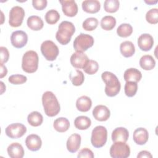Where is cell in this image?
Segmentation results:
<instances>
[{
  "instance_id": "1",
  "label": "cell",
  "mask_w": 158,
  "mask_h": 158,
  "mask_svg": "<svg viewBox=\"0 0 158 158\" xmlns=\"http://www.w3.org/2000/svg\"><path fill=\"white\" fill-rule=\"evenodd\" d=\"M42 104L46 115L54 117L60 110L59 102L55 94L49 91H46L42 96Z\"/></svg>"
},
{
  "instance_id": "2",
  "label": "cell",
  "mask_w": 158,
  "mask_h": 158,
  "mask_svg": "<svg viewBox=\"0 0 158 158\" xmlns=\"http://www.w3.org/2000/svg\"><path fill=\"white\" fill-rule=\"evenodd\" d=\"M101 78L106 84L105 93L109 97L117 95L120 91V83L115 75L112 72L106 71L101 75Z\"/></svg>"
},
{
  "instance_id": "3",
  "label": "cell",
  "mask_w": 158,
  "mask_h": 158,
  "mask_svg": "<svg viewBox=\"0 0 158 158\" xmlns=\"http://www.w3.org/2000/svg\"><path fill=\"white\" fill-rule=\"evenodd\" d=\"M75 31L74 25L69 21H62L58 27L56 34L57 41L62 45L67 44Z\"/></svg>"
},
{
  "instance_id": "4",
  "label": "cell",
  "mask_w": 158,
  "mask_h": 158,
  "mask_svg": "<svg viewBox=\"0 0 158 158\" xmlns=\"http://www.w3.org/2000/svg\"><path fill=\"white\" fill-rule=\"evenodd\" d=\"M38 62L39 58L38 54L32 50L28 51L23 56L22 68L27 73H34L38 69Z\"/></svg>"
},
{
  "instance_id": "5",
  "label": "cell",
  "mask_w": 158,
  "mask_h": 158,
  "mask_svg": "<svg viewBox=\"0 0 158 158\" xmlns=\"http://www.w3.org/2000/svg\"><path fill=\"white\" fill-rule=\"evenodd\" d=\"M107 139V129L103 126H97L92 131L91 143L96 148H100L106 144Z\"/></svg>"
},
{
  "instance_id": "6",
  "label": "cell",
  "mask_w": 158,
  "mask_h": 158,
  "mask_svg": "<svg viewBox=\"0 0 158 158\" xmlns=\"http://www.w3.org/2000/svg\"><path fill=\"white\" fill-rule=\"evenodd\" d=\"M94 38L89 35L80 33L77 36L73 41V48L76 51L84 52L93 46Z\"/></svg>"
},
{
  "instance_id": "7",
  "label": "cell",
  "mask_w": 158,
  "mask_h": 158,
  "mask_svg": "<svg viewBox=\"0 0 158 158\" xmlns=\"http://www.w3.org/2000/svg\"><path fill=\"white\" fill-rule=\"evenodd\" d=\"M41 52L47 60H54L59 52L57 45L51 40H46L43 42L41 45Z\"/></svg>"
},
{
  "instance_id": "8",
  "label": "cell",
  "mask_w": 158,
  "mask_h": 158,
  "mask_svg": "<svg viewBox=\"0 0 158 158\" xmlns=\"http://www.w3.org/2000/svg\"><path fill=\"white\" fill-rule=\"evenodd\" d=\"M110 156L113 158H127L130 155V149L123 142H114L110 148Z\"/></svg>"
},
{
  "instance_id": "9",
  "label": "cell",
  "mask_w": 158,
  "mask_h": 158,
  "mask_svg": "<svg viewBox=\"0 0 158 158\" xmlns=\"http://www.w3.org/2000/svg\"><path fill=\"white\" fill-rule=\"evenodd\" d=\"M25 14V10L22 7L16 6L12 7L9 12V25L12 27H20L23 22Z\"/></svg>"
},
{
  "instance_id": "10",
  "label": "cell",
  "mask_w": 158,
  "mask_h": 158,
  "mask_svg": "<svg viewBox=\"0 0 158 158\" xmlns=\"http://www.w3.org/2000/svg\"><path fill=\"white\" fill-rule=\"evenodd\" d=\"M6 135L12 139H17L23 136L27 131V128L20 123H12L6 128Z\"/></svg>"
},
{
  "instance_id": "11",
  "label": "cell",
  "mask_w": 158,
  "mask_h": 158,
  "mask_svg": "<svg viewBox=\"0 0 158 158\" xmlns=\"http://www.w3.org/2000/svg\"><path fill=\"white\" fill-rule=\"evenodd\" d=\"M28 41L27 33L22 30L15 31L12 33L10 36V42L12 45L16 48L24 47Z\"/></svg>"
},
{
  "instance_id": "12",
  "label": "cell",
  "mask_w": 158,
  "mask_h": 158,
  "mask_svg": "<svg viewBox=\"0 0 158 158\" xmlns=\"http://www.w3.org/2000/svg\"><path fill=\"white\" fill-rule=\"evenodd\" d=\"M62 5V12L67 17H74L78 12V6L73 0L59 1Z\"/></svg>"
},
{
  "instance_id": "13",
  "label": "cell",
  "mask_w": 158,
  "mask_h": 158,
  "mask_svg": "<svg viewBox=\"0 0 158 158\" xmlns=\"http://www.w3.org/2000/svg\"><path fill=\"white\" fill-rule=\"evenodd\" d=\"M110 112L108 107L104 105H98L93 110L94 118L100 122L106 121L110 117Z\"/></svg>"
},
{
  "instance_id": "14",
  "label": "cell",
  "mask_w": 158,
  "mask_h": 158,
  "mask_svg": "<svg viewBox=\"0 0 158 158\" xmlns=\"http://www.w3.org/2000/svg\"><path fill=\"white\" fill-rule=\"evenodd\" d=\"M88 60V56L82 52L76 51L70 57V63L76 69H83Z\"/></svg>"
},
{
  "instance_id": "15",
  "label": "cell",
  "mask_w": 158,
  "mask_h": 158,
  "mask_svg": "<svg viewBox=\"0 0 158 158\" xmlns=\"http://www.w3.org/2000/svg\"><path fill=\"white\" fill-rule=\"evenodd\" d=\"M154 44L153 37L148 34L141 35L138 39V45L139 49L143 51H148L152 48Z\"/></svg>"
},
{
  "instance_id": "16",
  "label": "cell",
  "mask_w": 158,
  "mask_h": 158,
  "mask_svg": "<svg viewBox=\"0 0 158 158\" xmlns=\"http://www.w3.org/2000/svg\"><path fill=\"white\" fill-rule=\"evenodd\" d=\"M25 144L29 150L31 151H36L41 148L42 141L38 135L31 134L26 138Z\"/></svg>"
},
{
  "instance_id": "17",
  "label": "cell",
  "mask_w": 158,
  "mask_h": 158,
  "mask_svg": "<svg viewBox=\"0 0 158 158\" xmlns=\"http://www.w3.org/2000/svg\"><path fill=\"white\" fill-rule=\"evenodd\" d=\"M133 138L136 144L138 145H143L148 141V131L144 128L140 127L136 128L133 132Z\"/></svg>"
},
{
  "instance_id": "18",
  "label": "cell",
  "mask_w": 158,
  "mask_h": 158,
  "mask_svg": "<svg viewBox=\"0 0 158 158\" xmlns=\"http://www.w3.org/2000/svg\"><path fill=\"white\" fill-rule=\"evenodd\" d=\"M129 137L128 130L124 127H118L113 130L112 133V140L114 142L126 143Z\"/></svg>"
},
{
  "instance_id": "19",
  "label": "cell",
  "mask_w": 158,
  "mask_h": 158,
  "mask_svg": "<svg viewBox=\"0 0 158 158\" xmlns=\"http://www.w3.org/2000/svg\"><path fill=\"white\" fill-rule=\"evenodd\" d=\"M81 144V136L74 133L70 136L67 141V149L71 153L76 152L80 148Z\"/></svg>"
},
{
  "instance_id": "20",
  "label": "cell",
  "mask_w": 158,
  "mask_h": 158,
  "mask_svg": "<svg viewBox=\"0 0 158 158\" xmlns=\"http://www.w3.org/2000/svg\"><path fill=\"white\" fill-rule=\"evenodd\" d=\"M8 155L11 158H22L24 156V150L22 146L18 143L10 144L7 149Z\"/></svg>"
},
{
  "instance_id": "21",
  "label": "cell",
  "mask_w": 158,
  "mask_h": 158,
  "mask_svg": "<svg viewBox=\"0 0 158 158\" xmlns=\"http://www.w3.org/2000/svg\"><path fill=\"white\" fill-rule=\"evenodd\" d=\"M81 6L85 12L89 14H95L100 10L101 4L97 0H86L83 1Z\"/></svg>"
},
{
  "instance_id": "22",
  "label": "cell",
  "mask_w": 158,
  "mask_h": 158,
  "mask_svg": "<svg viewBox=\"0 0 158 158\" xmlns=\"http://www.w3.org/2000/svg\"><path fill=\"white\" fill-rule=\"evenodd\" d=\"M124 80L126 81L138 82L142 78L141 72L135 68H130L127 69L123 74Z\"/></svg>"
},
{
  "instance_id": "23",
  "label": "cell",
  "mask_w": 158,
  "mask_h": 158,
  "mask_svg": "<svg viewBox=\"0 0 158 158\" xmlns=\"http://www.w3.org/2000/svg\"><path fill=\"white\" fill-rule=\"evenodd\" d=\"M91 99L86 96H82L80 97L77 99L76 102V107L80 112H88L91 109Z\"/></svg>"
},
{
  "instance_id": "24",
  "label": "cell",
  "mask_w": 158,
  "mask_h": 158,
  "mask_svg": "<svg viewBox=\"0 0 158 158\" xmlns=\"http://www.w3.org/2000/svg\"><path fill=\"white\" fill-rule=\"evenodd\" d=\"M27 26L31 30L38 31L43 28L44 23L41 17L37 15H31L29 17L27 21Z\"/></svg>"
},
{
  "instance_id": "25",
  "label": "cell",
  "mask_w": 158,
  "mask_h": 158,
  "mask_svg": "<svg viewBox=\"0 0 158 158\" xmlns=\"http://www.w3.org/2000/svg\"><path fill=\"white\" fill-rule=\"evenodd\" d=\"M120 51L125 57H130L135 54V48L132 42L125 41L120 44Z\"/></svg>"
},
{
  "instance_id": "26",
  "label": "cell",
  "mask_w": 158,
  "mask_h": 158,
  "mask_svg": "<svg viewBox=\"0 0 158 158\" xmlns=\"http://www.w3.org/2000/svg\"><path fill=\"white\" fill-rule=\"evenodd\" d=\"M54 129L60 133H63L68 130L70 127L69 120L65 117H59L56 119L53 123Z\"/></svg>"
},
{
  "instance_id": "27",
  "label": "cell",
  "mask_w": 158,
  "mask_h": 158,
  "mask_svg": "<svg viewBox=\"0 0 158 158\" xmlns=\"http://www.w3.org/2000/svg\"><path fill=\"white\" fill-rule=\"evenodd\" d=\"M140 67L145 70H151L156 65V61L151 55H144L139 60Z\"/></svg>"
},
{
  "instance_id": "28",
  "label": "cell",
  "mask_w": 158,
  "mask_h": 158,
  "mask_svg": "<svg viewBox=\"0 0 158 158\" xmlns=\"http://www.w3.org/2000/svg\"><path fill=\"white\" fill-rule=\"evenodd\" d=\"M91 125V121L89 118L86 116H78L74 121L75 127L81 130H84L88 129Z\"/></svg>"
},
{
  "instance_id": "29",
  "label": "cell",
  "mask_w": 158,
  "mask_h": 158,
  "mask_svg": "<svg viewBox=\"0 0 158 158\" xmlns=\"http://www.w3.org/2000/svg\"><path fill=\"white\" fill-rule=\"evenodd\" d=\"M69 78L74 86H80L85 80V77L83 72L78 69L71 71L69 74Z\"/></svg>"
},
{
  "instance_id": "30",
  "label": "cell",
  "mask_w": 158,
  "mask_h": 158,
  "mask_svg": "<svg viewBox=\"0 0 158 158\" xmlns=\"http://www.w3.org/2000/svg\"><path fill=\"white\" fill-rule=\"evenodd\" d=\"M28 123L33 127H38L41 125L43 121V115L38 111H33L27 117Z\"/></svg>"
},
{
  "instance_id": "31",
  "label": "cell",
  "mask_w": 158,
  "mask_h": 158,
  "mask_svg": "<svg viewBox=\"0 0 158 158\" xmlns=\"http://www.w3.org/2000/svg\"><path fill=\"white\" fill-rule=\"evenodd\" d=\"M116 25L115 17L111 15H106L102 18L101 20V27L104 30H111Z\"/></svg>"
},
{
  "instance_id": "32",
  "label": "cell",
  "mask_w": 158,
  "mask_h": 158,
  "mask_svg": "<svg viewBox=\"0 0 158 158\" xmlns=\"http://www.w3.org/2000/svg\"><path fill=\"white\" fill-rule=\"evenodd\" d=\"M133 33V28L129 23H122L117 29V35L123 38H127Z\"/></svg>"
},
{
  "instance_id": "33",
  "label": "cell",
  "mask_w": 158,
  "mask_h": 158,
  "mask_svg": "<svg viewBox=\"0 0 158 158\" xmlns=\"http://www.w3.org/2000/svg\"><path fill=\"white\" fill-rule=\"evenodd\" d=\"M84 72L89 75L96 73L99 69L98 63L94 60H88L83 68Z\"/></svg>"
},
{
  "instance_id": "34",
  "label": "cell",
  "mask_w": 158,
  "mask_h": 158,
  "mask_svg": "<svg viewBox=\"0 0 158 158\" xmlns=\"http://www.w3.org/2000/svg\"><path fill=\"white\" fill-rule=\"evenodd\" d=\"M119 5L118 0H106L104 2V9L107 12L114 13L118 10Z\"/></svg>"
},
{
  "instance_id": "35",
  "label": "cell",
  "mask_w": 158,
  "mask_h": 158,
  "mask_svg": "<svg viewBox=\"0 0 158 158\" xmlns=\"http://www.w3.org/2000/svg\"><path fill=\"white\" fill-rule=\"evenodd\" d=\"M60 19V14L54 9H51L48 10L45 14L46 22L50 25L56 23Z\"/></svg>"
},
{
  "instance_id": "36",
  "label": "cell",
  "mask_w": 158,
  "mask_h": 158,
  "mask_svg": "<svg viewBox=\"0 0 158 158\" xmlns=\"http://www.w3.org/2000/svg\"><path fill=\"white\" fill-rule=\"evenodd\" d=\"M125 93L128 97L134 96L138 90V84L134 81H126L124 87Z\"/></svg>"
},
{
  "instance_id": "37",
  "label": "cell",
  "mask_w": 158,
  "mask_h": 158,
  "mask_svg": "<svg viewBox=\"0 0 158 158\" xmlns=\"http://www.w3.org/2000/svg\"><path fill=\"white\" fill-rule=\"evenodd\" d=\"M98 25V20L94 17H89L84 20L82 24L83 28L86 31H93L95 30Z\"/></svg>"
},
{
  "instance_id": "38",
  "label": "cell",
  "mask_w": 158,
  "mask_h": 158,
  "mask_svg": "<svg viewBox=\"0 0 158 158\" xmlns=\"http://www.w3.org/2000/svg\"><path fill=\"white\" fill-rule=\"evenodd\" d=\"M158 9L153 8L148 10L146 14V21L151 24H156L158 22Z\"/></svg>"
},
{
  "instance_id": "39",
  "label": "cell",
  "mask_w": 158,
  "mask_h": 158,
  "mask_svg": "<svg viewBox=\"0 0 158 158\" xmlns=\"http://www.w3.org/2000/svg\"><path fill=\"white\" fill-rule=\"evenodd\" d=\"M9 81L14 85H20L25 83L27 80V77L20 75V74H15L12 75L9 77Z\"/></svg>"
},
{
  "instance_id": "40",
  "label": "cell",
  "mask_w": 158,
  "mask_h": 158,
  "mask_svg": "<svg viewBox=\"0 0 158 158\" xmlns=\"http://www.w3.org/2000/svg\"><path fill=\"white\" fill-rule=\"evenodd\" d=\"M48 1L46 0H33V7L38 10H41L45 9L47 6Z\"/></svg>"
},
{
  "instance_id": "41",
  "label": "cell",
  "mask_w": 158,
  "mask_h": 158,
  "mask_svg": "<svg viewBox=\"0 0 158 158\" xmlns=\"http://www.w3.org/2000/svg\"><path fill=\"white\" fill-rule=\"evenodd\" d=\"M78 157H88V158H93L94 157L93 152L91 150L88 148H83L81 149L77 156Z\"/></svg>"
},
{
  "instance_id": "42",
  "label": "cell",
  "mask_w": 158,
  "mask_h": 158,
  "mask_svg": "<svg viewBox=\"0 0 158 158\" xmlns=\"http://www.w3.org/2000/svg\"><path fill=\"white\" fill-rule=\"evenodd\" d=\"M1 51V64H4L7 62L9 57V53L7 49L5 47L1 46L0 48Z\"/></svg>"
},
{
  "instance_id": "43",
  "label": "cell",
  "mask_w": 158,
  "mask_h": 158,
  "mask_svg": "<svg viewBox=\"0 0 158 158\" xmlns=\"http://www.w3.org/2000/svg\"><path fill=\"white\" fill-rule=\"evenodd\" d=\"M138 158H142V157H147V158H152V156L150 153V152L148 151H141L139 152L137 156Z\"/></svg>"
},
{
  "instance_id": "44",
  "label": "cell",
  "mask_w": 158,
  "mask_h": 158,
  "mask_svg": "<svg viewBox=\"0 0 158 158\" xmlns=\"http://www.w3.org/2000/svg\"><path fill=\"white\" fill-rule=\"evenodd\" d=\"M7 70L6 66L3 65V64H1V73H0V78H2L7 75Z\"/></svg>"
},
{
  "instance_id": "45",
  "label": "cell",
  "mask_w": 158,
  "mask_h": 158,
  "mask_svg": "<svg viewBox=\"0 0 158 158\" xmlns=\"http://www.w3.org/2000/svg\"><path fill=\"white\" fill-rule=\"evenodd\" d=\"M157 1H155L154 2V1H145V2H146V3H148V4H156V3H157Z\"/></svg>"
}]
</instances>
